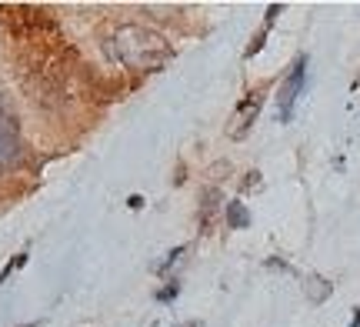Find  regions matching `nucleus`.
<instances>
[{
	"mask_svg": "<svg viewBox=\"0 0 360 327\" xmlns=\"http://www.w3.org/2000/svg\"><path fill=\"white\" fill-rule=\"evenodd\" d=\"M304 80H307V57H297V64L290 67V74L283 80L281 94H277V110H281L283 124L294 117V104H297V97H300V91H304Z\"/></svg>",
	"mask_w": 360,
	"mask_h": 327,
	"instance_id": "f03ea898",
	"label": "nucleus"
},
{
	"mask_svg": "<svg viewBox=\"0 0 360 327\" xmlns=\"http://www.w3.org/2000/svg\"><path fill=\"white\" fill-rule=\"evenodd\" d=\"M180 257H184V248H174V250H170V254H167V257H164V261L157 264V274H167V271H170V267H174V264L180 261Z\"/></svg>",
	"mask_w": 360,
	"mask_h": 327,
	"instance_id": "1a4fd4ad",
	"label": "nucleus"
},
{
	"mask_svg": "<svg viewBox=\"0 0 360 327\" xmlns=\"http://www.w3.org/2000/svg\"><path fill=\"white\" fill-rule=\"evenodd\" d=\"M217 204H220V191H207V194H204V227H210V224H214Z\"/></svg>",
	"mask_w": 360,
	"mask_h": 327,
	"instance_id": "0eeeda50",
	"label": "nucleus"
},
{
	"mask_svg": "<svg viewBox=\"0 0 360 327\" xmlns=\"http://www.w3.org/2000/svg\"><path fill=\"white\" fill-rule=\"evenodd\" d=\"M24 327H37V324H24Z\"/></svg>",
	"mask_w": 360,
	"mask_h": 327,
	"instance_id": "4468645a",
	"label": "nucleus"
},
{
	"mask_svg": "<svg viewBox=\"0 0 360 327\" xmlns=\"http://www.w3.org/2000/svg\"><path fill=\"white\" fill-rule=\"evenodd\" d=\"M0 174H4V164H0Z\"/></svg>",
	"mask_w": 360,
	"mask_h": 327,
	"instance_id": "2eb2a0df",
	"label": "nucleus"
},
{
	"mask_svg": "<svg viewBox=\"0 0 360 327\" xmlns=\"http://www.w3.org/2000/svg\"><path fill=\"white\" fill-rule=\"evenodd\" d=\"M350 327H360V311H357V317H354V324H350Z\"/></svg>",
	"mask_w": 360,
	"mask_h": 327,
	"instance_id": "ddd939ff",
	"label": "nucleus"
},
{
	"mask_svg": "<svg viewBox=\"0 0 360 327\" xmlns=\"http://www.w3.org/2000/svg\"><path fill=\"white\" fill-rule=\"evenodd\" d=\"M177 294H180V281H170L164 290H157V301H160V304H170L174 297H177Z\"/></svg>",
	"mask_w": 360,
	"mask_h": 327,
	"instance_id": "9d476101",
	"label": "nucleus"
},
{
	"mask_svg": "<svg viewBox=\"0 0 360 327\" xmlns=\"http://www.w3.org/2000/svg\"><path fill=\"white\" fill-rule=\"evenodd\" d=\"M330 281H323V277H307V297L314 304H321V301H327L330 297Z\"/></svg>",
	"mask_w": 360,
	"mask_h": 327,
	"instance_id": "423d86ee",
	"label": "nucleus"
},
{
	"mask_svg": "<svg viewBox=\"0 0 360 327\" xmlns=\"http://www.w3.org/2000/svg\"><path fill=\"white\" fill-rule=\"evenodd\" d=\"M24 264H27V250H20V254H13V257H11V264H7V267L0 271V284H7V277H11L13 271H20Z\"/></svg>",
	"mask_w": 360,
	"mask_h": 327,
	"instance_id": "6e6552de",
	"label": "nucleus"
},
{
	"mask_svg": "<svg viewBox=\"0 0 360 327\" xmlns=\"http://www.w3.org/2000/svg\"><path fill=\"white\" fill-rule=\"evenodd\" d=\"M227 224H231L233 231H244V227H250V210H247L240 200H231V204H227Z\"/></svg>",
	"mask_w": 360,
	"mask_h": 327,
	"instance_id": "39448f33",
	"label": "nucleus"
},
{
	"mask_svg": "<svg viewBox=\"0 0 360 327\" xmlns=\"http://www.w3.org/2000/svg\"><path fill=\"white\" fill-rule=\"evenodd\" d=\"M127 207H130V210H141V207H143V197H141V194L127 197Z\"/></svg>",
	"mask_w": 360,
	"mask_h": 327,
	"instance_id": "9b49d317",
	"label": "nucleus"
},
{
	"mask_svg": "<svg viewBox=\"0 0 360 327\" xmlns=\"http://www.w3.org/2000/svg\"><path fill=\"white\" fill-rule=\"evenodd\" d=\"M177 327H204L200 321H187V324H177Z\"/></svg>",
	"mask_w": 360,
	"mask_h": 327,
	"instance_id": "f8f14e48",
	"label": "nucleus"
},
{
	"mask_svg": "<svg viewBox=\"0 0 360 327\" xmlns=\"http://www.w3.org/2000/svg\"><path fill=\"white\" fill-rule=\"evenodd\" d=\"M110 57L120 60L130 70H157L160 64L170 60V47L167 40L147 30V27L127 24V27H117L114 40H110Z\"/></svg>",
	"mask_w": 360,
	"mask_h": 327,
	"instance_id": "f257e3e1",
	"label": "nucleus"
},
{
	"mask_svg": "<svg viewBox=\"0 0 360 327\" xmlns=\"http://www.w3.org/2000/svg\"><path fill=\"white\" fill-rule=\"evenodd\" d=\"M260 104H264V94H247V101L237 107L240 127L233 131V137H244V134L250 131V124H254V120H257V114H260Z\"/></svg>",
	"mask_w": 360,
	"mask_h": 327,
	"instance_id": "20e7f679",
	"label": "nucleus"
},
{
	"mask_svg": "<svg viewBox=\"0 0 360 327\" xmlns=\"http://www.w3.org/2000/svg\"><path fill=\"white\" fill-rule=\"evenodd\" d=\"M13 160H20V127L0 104V164L11 167Z\"/></svg>",
	"mask_w": 360,
	"mask_h": 327,
	"instance_id": "7ed1b4c3",
	"label": "nucleus"
}]
</instances>
